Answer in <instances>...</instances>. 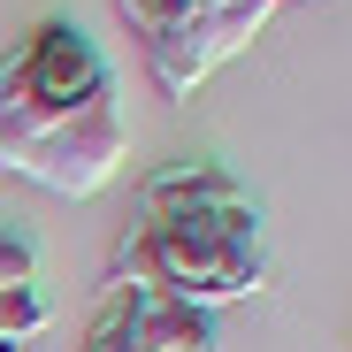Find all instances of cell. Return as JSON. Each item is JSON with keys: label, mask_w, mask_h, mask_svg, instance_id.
Masks as SVG:
<instances>
[{"label": "cell", "mask_w": 352, "mask_h": 352, "mask_svg": "<svg viewBox=\"0 0 352 352\" xmlns=\"http://www.w3.org/2000/svg\"><path fill=\"white\" fill-rule=\"evenodd\" d=\"M115 283H146L168 291L199 314L268 291V245H261V199L238 207H207V214H168V222H138L115 245Z\"/></svg>", "instance_id": "6da1fadb"}, {"label": "cell", "mask_w": 352, "mask_h": 352, "mask_svg": "<svg viewBox=\"0 0 352 352\" xmlns=\"http://www.w3.org/2000/svg\"><path fill=\"white\" fill-rule=\"evenodd\" d=\"M85 352H138V344H131V329L115 322V314H100V329H92V344H85Z\"/></svg>", "instance_id": "52a82bcc"}, {"label": "cell", "mask_w": 352, "mask_h": 352, "mask_svg": "<svg viewBox=\"0 0 352 352\" xmlns=\"http://www.w3.org/2000/svg\"><path fill=\"white\" fill-rule=\"evenodd\" d=\"M115 8H123V23L146 38V31H168L184 16H214V8H230V0H115Z\"/></svg>", "instance_id": "8992f818"}, {"label": "cell", "mask_w": 352, "mask_h": 352, "mask_svg": "<svg viewBox=\"0 0 352 352\" xmlns=\"http://www.w3.org/2000/svg\"><path fill=\"white\" fill-rule=\"evenodd\" d=\"M283 8V0H230V8L214 16H184V23H168V31H146V62H153V85L168 100H192V85H207L214 62H230V54H245L268 16Z\"/></svg>", "instance_id": "3957f363"}, {"label": "cell", "mask_w": 352, "mask_h": 352, "mask_svg": "<svg viewBox=\"0 0 352 352\" xmlns=\"http://www.w3.org/2000/svg\"><path fill=\"white\" fill-rule=\"evenodd\" d=\"M115 100V69L77 23H38L16 54H0V146L77 123V115Z\"/></svg>", "instance_id": "7a4b0ae2"}, {"label": "cell", "mask_w": 352, "mask_h": 352, "mask_svg": "<svg viewBox=\"0 0 352 352\" xmlns=\"http://www.w3.org/2000/svg\"><path fill=\"white\" fill-rule=\"evenodd\" d=\"M253 199L222 161H176L161 176H146V222H168V214H207V207H238Z\"/></svg>", "instance_id": "277c9868"}, {"label": "cell", "mask_w": 352, "mask_h": 352, "mask_svg": "<svg viewBox=\"0 0 352 352\" xmlns=\"http://www.w3.org/2000/svg\"><path fill=\"white\" fill-rule=\"evenodd\" d=\"M46 299H38V283H8L0 291V352H23L38 329H46Z\"/></svg>", "instance_id": "5b68a950"}]
</instances>
